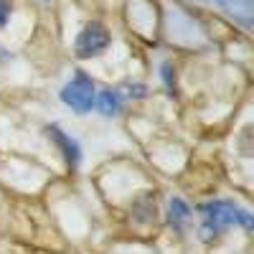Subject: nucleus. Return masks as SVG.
<instances>
[{
  "instance_id": "obj_1",
  "label": "nucleus",
  "mask_w": 254,
  "mask_h": 254,
  "mask_svg": "<svg viewBox=\"0 0 254 254\" xmlns=\"http://www.w3.org/2000/svg\"><path fill=\"white\" fill-rule=\"evenodd\" d=\"M198 211L203 216V239H211V234H219L224 226L234 221L252 229V216L231 201H208V203H201Z\"/></svg>"
},
{
  "instance_id": "obj_2",
  "label": "nucleus",
  "mask_w": 254,
  "mask_h": 254,
  "mask_svg": "<svg viewBox=\"0 0 254 254\" xmlns=\"http://www.w3.org/2000/svg\"><path fill=\"white\" fill-rule=\"evenodd\" d=\"M94 97H97V92H94V81L84 74V71H79L66 87L61 89V99H64V104H69V107L74 110V112H79V115H87L89 110H92V104H94Z\"/></svg>"
},
{
  "instance_id": "obj_3",
  "label": "nucleus",
  "mask_w": 254,
  "mask_h": 254,
  "mask_svg": "<svg viewBox=\"0 0 254 254\" xmlns=\"http://www.w3.org/2000/svg\"><path fill=\"white\" fill-rule=\"evenodd\" d=\"M107 46H110V31L104 28L99 20H92V23H87L81 28V33L76 36L74 54L79 59H92V56H99Z\"/></svg>"
},
{
  "instance_id": "obj_4",
  "label": "nucleus",
  "mask_w": 254,
  "mask_h": 254,
  "mask_svg": "<svg viewBox=\"0 0 254 254\" xmlns=\"http://www.w3.org/2000/svg\"><path fill=\"white\" fill-rule=\"evenodd\" d=\"M46 132H49V137L59 145V150L64 153V160H66V163L74 168V165L81 160L79 142H76L74 137H69V135H66V132H64L61 127H59V125H49V127H46Z\"/></svg>"
},
{
  "instance_id": "obj_5",
  "label": "nucleus",
  "mask_w": 254,
  "mask_h": 254,
  "mask_svg": "<svg viewBox=\"0 0 254 254\" xmlns=\"http://www.w3.org/2000/svg\"><path fill=\"white\" fill-rule=\"evenodd\" d=\"M219 8H224L229 15H234L247 28L252 26V0H214Z\"/></svg>"
},
{
  "instance_id": "obj_6",
  "label": "nucleus",
  "mask_w": 254,
  "mask_h": 254,
  "mask_svg": "<svg viewBox=\"0 0 254 254\" xmlns=\"http://www.w3.org/2000/svg\"><path fill=\"white\" fill-rule=\"evenodd\" d=\"M94 102H97V107H99V112H102L104 117L117 115L120 107H122V99H120V94H117L115 89H104V92H99V94L94 97Z\"/></svg>"
},
{
  "instance_id": "obj_7",
  "label": "nucleus",
  "mask_w": 254,
  "mask_h": 254,
  "mask_svg": "<svg viewBox=\"0 0 254 254\" xmlns=\"http://www.w3.org/2000/svg\"><path fill=\"white\" fill-rule=\"evenodd\" d=\"M168 211H171V214H168V221H171L173 229H181L188 221V216H190V208L186 206L183 198H173L171 206H168Z\"/></svg>"
},
{
  "instance_id": "obj_8",
  "label": "nucleus",
  "mask_w": 254,
  "mask_h": 254,
  "mask_svg": "<svg viewBox=\"0 0 254 254\" xmlns=\"http://www.w3.org/2000/svg\"><path fill=\"white\" fill-rule=\"evenodd\" d=\"M8 15H10V3L8 0H0V26L8 23Z\"/></svg>"
},
{
  "instance_id": "obj_9",
  "label": "nucleus",
  "mask_w": 254,
  "mask_h": 254,
  "mask_svg": "<svg viewBox=\"0 0 254 254\" xmlns=\"http://www.w3.org/2000/svg\"><path fill=\"white\" fill-rule=\"evenodd\" d=\"M163 79H165V84L173 89V84H176V76H173V71H171V64H163Z\"/></svg>"
}]
</instances>
